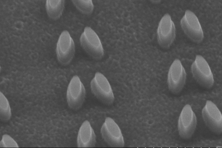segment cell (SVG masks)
I'll use <instances>...</instances> for the list:
<instances>
[{"mask_svg":"<svg viewBox=\"0 0 222 148\" xmlns=\"http://www.w3.org/2000/svg\"><path fill=\"white\" fill-rule=\"evenodd\" d=\"M193 77L200 86L207 89L212 87L214 83L213 75L206 60L200 55H197L191 66Z\"/></svg>","mask_w":222,"mask_h":148,"instance_id":"6da1fadb","label":"cell"},{"mask_svg":"<svg viewBox=\"0 0 222 148\" xmlns=\"http://www.w3.org/2000/svg\"><path fill=\"white\" fill-rule=\"evenodd\" d=\"M186 80L185 69L179 59H175L171 65L168 74L167 81L169 90L174 94H178L184 87Z\"/></svg>","mask_w":222,"mask_h":148,"instance_id":"8992f818","label":"cell"},{"mask_svg":"<svg viewBox=\"0 0 222 148\" xmlns=\"http://www.w3.org/2000/svg\"><path fill=\"white\" fill-rule=\"evenodd\" d=\"M91 92L96 98L103 104L112 105L114 97L111 86L106 78L99 72L96 73L90 82Z\"/></svg>","mask_w":222,"mask_h":148,"instance_id":"7a4b0ae2","label":"cell"},{"mask_svg":"<svg viewBox=\"0 0 222 148\" xmlns=\"http://www.w3.org/2000/svg\"><path fill=\"white\" fill-rule=\"evenodd\" d=\"M197 125L195 113L189 104L183 108L179 115L178 128L180 137L184 140L192 137L195 131Z\"/></svg>","mask_w":222,"mask_h":148,"instance_id":"5b68a950","label":"cell"},{"mask_svg":"<svg viewBox=\"0 0 222 148\" xmlns=\"http://www.w3.org/2000/svg\"><path fill=\"white\" fill-rule=\"evenodd\" d=\"M0 111L1 113L9 118L11 116V109L8 102L4 95L0 92Z\"/></svg>","mask_w":222,"mask_h":148,"instance_id":"9a60e30c","label":"cell"},{"mask_svg":"<svg viewBox=\"0 0 222 148\" xmlns=\"http://www.w3.org/2000/svg\"><path fill=\"white\" fill-rule=\"evenodd\" d=\"M96 143V136L90 122L85 121L78 132L77 145L78 147H93Z\"/></svg>","mask_w":222,"mask_h":148,"instance_id":"7c38bea8","label":"cell"},{"mask_svg":"<svg viewBox=\"0 0 222 148\" xmlns=\"http://www.w3.org/2000/svg\"><path fill=\"white\" fill-rule=\"evenodd\" d=\"M72 1L77 8L82 13L88 15L92 13L94 6L91 0H72Z\"/></svg>","mask_w":222,"mask_h":148,"instance_id":"5bb4252c","label":"cell"},{"mask_svg":"<svg viewBox=\"0 0 222 148\" xmlns=\"http://www.w3.org/2000/svg\"><path fill=\"white\" fill-rule=\"evenodd\" d=\"M1 143L4 147H18L16 142L8 135H3Z\"/></svg>","mask_w":222,"mask_h":148,"instance_id":"2e32d148","label":"cell"},{"mask_svg":"<svg viewBox=\"0 0 222 148\" xmlns=\"http://www.w3.org/2000/svg\"><path fill=\"white\" fill-rule=\"evenodd\" d=\"M202 116L205 125L211 131L218 135L222 133V114L211 101H207L202 110Z\"/></svg>","mask_w":222,"mask_h":148,"instance_id":"30bf717a","label":"cell"},{"mask_svg":"<svg viewBox=\"0 0 222 148\" xmlns=\"http://www.w3.org/2000/svg\"><path fill=\"white\" fill-rule=\"evenodd\" d=\"M86 90L80 78L74 75L71 80L68 86L66 98L69 107L74 111H77L82 106L86 97Z\"/></svg>","mask_w":222,"mask_h":148,"instance_id":"277c9868","label":"cell"},{"mask_svg":"<svg viewBox=\"0 0 222 148\" xmlns=\"http://www.w3.org/2000/svg\"><path fill=\"white\" fill-rule=\"evenodd\" d=\"M56 52L60 63L63 66L69 64L75 52L74 42L69 32L64 31L61 34L57 44Z\"/></svg>","mask_w":222,"mask_h":148,"instance_id":"9c48e42d","label":"cell"},{"mask_svg":"<svg viewBox=\"0 0 222 148\" xmlns=\"http://www.w3.org/2000/svg\"><path fill=\"white\" fill-rule=\"evenodd\" d=\"M100 133L103 140L110 147H124V141L121 130L112 118H106L101 128Z\"/></svg>","mask_w":222,"mask_h":148,"instance_id":"ba28073f","label":"cell"},{"mask_svg":"<svg viewBox=\"0 0 222 148\" xmlns=\"http://www.w3.org/2000/svg\"><path fill=\"white\" fill-rule=\"evenodd\" d=\"M64 0H48L46 6L48 13L53 19H56L61 15L64 7Z\"/></svg>","mask_w":222,"mask_h":148,"instance_id":"4fadbf2b","label":"cell"},{"mask_svg":"<svg viewBox=\"0 0 222 148\" xmlns=\"http://www.w3.org/2000/svg\"><path fill=\"white\" fill-rule=\"evenodd\" d=\"M180 24L183 31L192 41L199 43L204 38L203 32L196 15L189 10H187L181 20Z\"/></svg>","mask_w":222,"mask_h":148,"instance_id":"52a82bcc","label":"cell"},{"mask_svg":"<svg viewBox=\"0 0 222 148\" xmlns=\"http://www.w3.org/2000/svg\"><path fill=\"white\" fill-rule=\"evenodd\" d=\"M81 45L85 52L93 59L98 60L104 55V50L100 39L90 27H86L80 39Z\"/></svg>","mask_w":222,"mask_h":148,"instance_id":"3957f363","label":"cell"},{"mask_svg":"<svg viewBox=\"0 0 222 148\" xmlns=\"http://www.w3.org/2000/svg\"><path fill=\"white\" fill-rule=\"evenodd\" d=\"M158 41L162 48H168L173 43L176 36L174 24L170 15H164L161 19L157 30Z\"/></svg>","mask_w":222,"mask_h":148,"instance_id":"8fae6325","label":"cell"}]
</instances>
